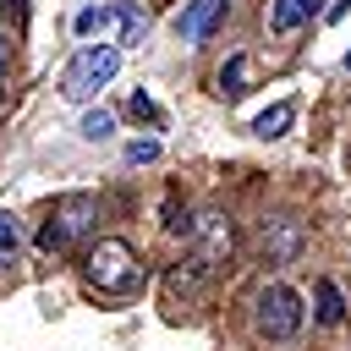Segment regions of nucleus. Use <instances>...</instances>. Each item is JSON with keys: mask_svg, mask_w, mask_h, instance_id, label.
<instances>
[{"mask_svg": "<svg viewBox=\"0 0 351 351\" xmlns=\"http://www.w3.org/2000/svg\"><path fill=\"white\" fill-rule=\"evenodd\" d=\"M143 274L148 269H143L137 247L121 241V236H104V241H93L82 252V280L99 296H132V291H143Z\"/></svg>", "mask_w": 351, "mask_h": 351, "instance_id": "nucleus-1", "label": "nucleus"}, {"mask_svg": "<svg viewBox=\"0 0 351 351\" xmlns=\"http://www.w3.org/2000/svg\"><path fill=\"white\" fill-rule=\"evenodd\" d=\"M93 225H99V197H88V192H66V197L49 203V219L38 225V252L60 258V252H71L82 236H93Z\"/></svg>", "mask_w": 351, "mask_h": 351, "instance_id": "nucleus-2", "label": "nucleus"}, {"mask_svg": "<svg viewBox=\"0 0 351 351\" xmlns=\"http://www.w3.org/2000/svg\"><path fill=\"white\" fill-rule=\"evenodd\" d=\"M115 71H121V44H82V49L66 60V71H60V99L88 104Z\"/></svg>", "mask_w": 351, "mask_h": 351, "instance_id": "nucleus-3", "label": "nucleus"}, {"mask_svg": "<svg viewBox=\"0 0 351 351\" xmlns=\"http://www.w3.org/2000/svg\"><path fill=\"white\" fill-rule=\"evenodd\" d=\"M302 318H307V307H302V296L291 291V285H263L258 291V302H252V324H258V335L263 340H291L296 329H302Z\"/></svg>", "mask_w": 351, "mask_h": 351, "instance_id": "nucleus-4", "label": "nucleus"}, {"mask_svg": "<svg viewBox=\"0 0 351 351\" xmlns=\"http://www.w3.org/2000/svg\"><path fill=\"white\" fill-rule=\"evenodd\" d=\"M192 258H197L208 274L230 269V258H236V225H230L225 208H203V214L192 219Z\"/></svg>", "mask_w": 351, "mask_h": 351, "instance_id": "nucleus-5", "label": "nucleus"}, {"mask_svg": "<svg viewBox=\"0 0 351 351\" xmlns=\"http://www.w3.org/2000/svg\"><path fill=\"white\" fill-rule=\"evenodd\" d=\"M296 252H302V219H291V214L269 219L263 236H258V258L263 263H291Z\"/></svg>", "mask_w": 351, "mask_h": 351, "instance_id": "nucleus-6", "label": "nucleus"}, {"mask_svg": "<svg viewBox=\"0 0 351 351\" xmlns=\"http://www.w3.org/2000/svg\"><path fill=\"white\" fill-rule=\"evenodd\" d=\"M225 5H230V0H186V5L176 11V38H181V44H203V38L219 27Z\"/></svg>", "mask_w": 351, "mask_h": 351, "instance_id": "nucleus-7", "label": "nucleus"}, {"mask_svg": "<svg viewBox=\"0 0 351 351\" xmlns=\"http://www.w3.org/2000/svg\"><path fill=\"white\" fill-rule=\"evenodd\" d=\"M203 285H208V269H203L192 252H186V263H176V269L165 274V291H170V302H181V307H186V302H197V291H203Z\"/></svg>", "mask_w": 351, "mask_h": 351, "instance_id": "nucleus-8", "label": "nucleus"}, {"mask_svg": "<svg viewBox=\"0 0 351 351\" xmlns=\"http://www.w3.org/2000/svg\"><path fill=\"white\" fill-rule=\"evenodd\" d=\"M318 11V0H274V11H269V27L285 38V33H296L307 16Z\"/></svg>", "mask_w": 351, "mask_h": 351, "instance_id": "nucleus-9", "label": "nucleus"}, {"mask_svg": "<svg viewBox=\"0 0 351 351\" xmlns=\"http://www.w3.org/2000/svg\"><path fill=\"white\" fill-rule=\"evenodd\" d=\"M291 121H296V104H291V99H280V104H269V110L252 121V132H258V137H285V132H291Z\"/></svg>", "mask_w": 351, "mask_h": 351, "instance_id": "nucleus-10", "label": "nucleus"}, {"mask_svg": "<svg viewBox=\"0 0 351 351\" xmlns=\"http://www.w3.org/2000/svg\"><path fill=\"white\" fill-rule=\"evenodd\" d=\"M115 22H121V44H137V38L148 33V11H143L137 0H121V5H115Z\"/></svg>", "mask_w": 351, "mask_h": 351, "instance_id": "nucleus-11", "label": "nucleus"}, {"mask_svg": "<svg viewBox=\"0 0 351 351\" xmlns=\"http://www.w3.org/2000/svg\"><path fill=\"white\" fill-rule=\"evenodd\" d=\"M241 93H247V55H230V60L219 66V99L236 104Z\"/></svg>", "mask_w": 351, "mask_h": 351, "instance_id": "nucleus-12", "label": "nucleus"}, {"mask_svg": "<svg viewBox=\"0 0 351 351\" xmlns=\"http://www.w3.org/2000/svg\"><path fill=\"white\" fill-rule=\"evenodd\" d=\"M110 22H115V5H82V11L71 16V33H77V38H93V33L110 27Z\"/></svg>", "mask_w": 351, "mask_h": 351, "instance_id": "nucleus-13", "label": "nucleus"}, {"mask_svg": "<svg viewBox=\"0 0 351 351\" xmlns=\"http://www.w3.org/2000/svg\"><path fill=\"white\" fill-rule=\"evenodd\" d=\"M346 318V302L335 291V280H318V324H340Z\"/></svg>", "mask_w": 351, "mask_h": 351, "instance_id": "nucleus-14", "label": "nucleus"}, {"mask_svg": "<svg viewBox=\"0 0 351 351\" xmlns=\"http://www.w3.org/2000/svg\"><path fill=\"white\" fill-rule=\"evenodd\" d=\"M77 132H82V137H88V143H104V137H110V132H115V115H110V110H88V115H82V126H77Z\"/></svg>", "mask_w": 351, "mask_h": 351, "instance_id": "nucleus-15", "label": "nucleus"}, {"mask_svg": "<svg viewBox=\"0 0 351 351\" xmlns=\"http://www.w3.org/2000/svg\"><path fill=\"white\" fill-rule=\"evenodd\" d=\"M16 247H22V225H16V214H0V263H11Z\"/></svg>", "mask_w": 351, "mask_h": 351, "instance_id": "nucleus-16", "label": "nucleus"}, {"mask_svg": "<svg viewBox=\"0 0 351 351\" xmlns=\"http://www.w3.org/2000/svg\"><path fill=\"white\" fill-rule=\"evenodd\" d=\"M126 115H132V121H148V126H154V121H159V104H154L148 93H132V99H126Z\"/></svg>", "mask_w": 351, "mask_h": 351, "instance_id": "nucleus-17", "label": "nucleus"}, {"mask_svg": "<svg viewBox=\"0 0 351 351\" xmlns=\"http://www.w3.org/2000/svg\"><path fill=\"white\" fill-rule=\"evenodd\" d=\"M126 159H132V165H154V159H159V143H154V137H143V143H126Z\"/></svg>", "mask_w": 351, "mask_h": 351, "instance_id": "nucleus-18", "label": "nucleus"}, {"mask_svg": "<svg viewBox=\"0 0 351 351\" xmlns=\"http://www.w3.org/2000/svg\"><path fill=\"white\" fill-rule=\"evenodd\" d=\"M5 77H11V38H0V88H5Z\"/></svg>", "mask_w": 351, "mask_h": 351, "instance_id": "nucleus-19", "label": "nucleus"}, {"mask_svg": "<svg viewBox=\"0 0 351 351\" xmlns=\"http://www.w3.org/2000/svg\"><path fill=\"white\" fill-rule=\"evenodd\" d=\"M340 16H351V0H335L329 5V22H340Z\"/></svg>", "mask_w": 351, "mask_h": 351, "instance_id": "nucleus-20", "label": "nucleus"}, {"mask_svg": "<svg viewBox=\"0 0 351 351\" xmlns=\"http://www.w3.org/2000/svg\"><path fill=\"white\" fill-rule=\"evenodd\" d=\"M11 5H16V11H22V16H27V11H33V0H11Z\"/></svg>", "mask_w": 351, "mask_h": 351, "instance_id": "nucleus-21", "label": "nucleus"}, {"mask_svg": "<svg viewBox=\"0 0 351 351\" xmlns=\"http://www.w3.org/2000/svg\"><path fill=\"white\" fill-rule=\"evenodd\" d=\"M346 71H351V49H346Z\"/></svg>", "mask_w": 351, "mask_h": 351, "instance_id": "nucleus-22", "label": "nucleus"}, {"mask_svg": "<svg viewBox=\"0 0 351 351\" xmlns=\"http://www.w3.org/2000/svg\"><path fill=\"white\" fill-rule=\"evenodd\" d=\"M0 11H5V0H0Z\"/></svg>", "mask_w": 351, "mask_h": 351, "instance_id": "nucleus-23", "label": "nucleus"}]
</instances>
